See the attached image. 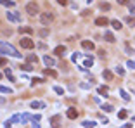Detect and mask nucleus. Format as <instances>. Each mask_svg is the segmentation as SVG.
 Listing matches in <instances>:
<instances>
[{"instance_id":"f257e3e1","label":"nucleus","mask_w":135,"mask_h":128,"mask_svg":"<svg viewBox=\"0 0 135 128\" xmlns=\"http://www.w3.org/2000/svg\"><path fill=\"white\" fill-rule=\"evenodd\" d=\"M0 54H7V56H12V57H21L19 50L7 42H0Z\"/></svg>"},{"instance_id":"f03ea898","label":"nucleus","mask_w":135,"mask_h":128,"mask_svg":"<svg viewBox=\"0 0 135 128\" xmlns=\"http://www.w3.org/2000/svg\"><path fill=\"white\" fill-rule=\"evenodd\" d=\"M52 21H54V14H52V12H42V14H40V23H42L43 26H48Z\"/></svg>"},{"instance_id":"7ed1b4c3","label":"nucleus","mask_w":135,"mask_h":128,"mask_svg":"<svg viewBox=\"0 0 135 128\" xmlns=\"http://www.w3.org/2000/svg\"><path fill=\"white\" fill-rule=\"evenodd\" d=\"M29 119H33L31 114H16V116H12L10 123H26V121H29Z\"/></svg>"},{"instance_id":"20e7f679","label":"nucleus","mask_w":135,"mask_h":128,"mask_svg":"<svg viewBox=\"0 0 135 128\" xmlns=\"http://www.w3.org/2000/svg\"><path fill=\"white\" fill-rule=\"evenodd\" d=\"M19 42H21V47H23V49H33V47H35V42L31 38H28V36L21 38Z\"/></svg>"},{"instance_id":"39448f33","label":"nucleus","mask_w":135,"mask_h":128,"mask_svg":"<svg viewBox=\"0 0 135 128\" xmlns=\"http://www.w3.org/2000/svg\"><path fill=\"white\" fill-rule=\"evenodd\" d=\"M26 12H28L29 16H35V14H38V5L35 4V2H29L28 5H26Z\"/></svg>"},{"instance_id":"423d86ee","label":"nucleus","mask_w":135,"mask_h":128,"mask_svg":"<svg viewBox=\"0 0 135 128\" xmlns=\"http://www.w3.org/2000/svg\"><path fill=\"white\" fill-rule=\"evenodd\" d=\"M61 116H59V114H56V116H52V118H50V126L52 128H59L61 126Z\"/></svg>"},{"instance_id":"0eeeda50","label":"nucleus","mask_w":135,"mask_h":128,"mask_svg":"<svg viewBox=\"0 0 135 128\" xmlns=\"http://www.w3.org/2000/svg\"><path fill=\"white\" fill-rule=\"evenodd\" d=\"M66 116L69 119H76L78 118V111H76V107H69L68 109V113H66Z\"/></svg>"},{"instance_id":"6e6552de","label":"nucleus","mask_w":135,"mask_h":128,"mask_svg":"<svg viewBox=\"0 0 135 128\" xmlns=\"http://www.w3.org/2000/svg\"><path fill=\"white\" fill-rule=\"evenodd\" d=\"M107 24H109V19H107V17H97L95 19V26H102V28H104Z\"/></svg>"},{"instance_id":"1a4fd4ad","label":"nucleus","mask_w":135,"mask_h":128,"mask_svg":"<svg viewBox=\"0 0 135 128\" xmlns=\"http://www.w3.org/2000/svg\"><path fill=\"white\" fill-rule=\"evenodd\" d=\"M81 47L85 50H94V42H90V40H81Z\"/></svg>"},{"instance_id":"9d476101","label":"nucleus","mask_w":135,"mask_h":128,"mask_svg":"<svg viewBox=\"0 0 135 128\" xmlns=\"http://www.w3.org/2000/svg\"><path fill=\"white\" fill-rule=\"evenodd\" d=\"M43 62H45V66H50V68H52V66H56V61L52 59V57H50V56H43Z\"/></svg>"},{"instance_id":"9b49d317","label":"nucleus","mask_w":135,"mask_h":128,"mask_svg":"<svg viewBox=\"0 0 135 128\" xmlns=\"http://www.w3.org/2000/svg\"><path fill=\"white\" fill-rule=\"evenodd\" d=\"M7 19H9V21H12V23H19V21H21V17L18 16V14H14V12H7Z\"/></svg>"},{"instance_id":"f8f14e48","label":"nucleus","mask_w":135,"mask_h":128,"mask_svg":"<svg viewBox=\"0 0 135 128\" xmlns=\"http://www.w3.org/2000/svg\"><path fill=\"white\" fill-rule=\"evenodd\" d=\"M19 33H24V35H31V33H33V28H31V26H19Z\"/></svg>"},{"instance_id":"ddd939ff","label":"nucleus","mask_w":135,"mask_h":128,"mask_svg":"<svg viewBox=\"0 0 135 128\" xmlns=\"http://www.w3.org/2000/svg\"><path fill=\"white\" fill-rule=\"evenodd\" d=\"M43 107H45L43 102H38V100H33L31 102V109H43Z\"/></svg>"},{"instance_id":"4468645a","label":"nucleus","mask_w":135,"mask_h":128,"mask_svg":"<svg viewBox=\"0 0 135 128\" xmlns=\"http://www.w3.org/2000/svg\"><path fill=\"white\" fill-rule=\"evenodd\" d=\"M97 92H99V95H102V97H107V94H109V88H107V87H99V88H97Z\"/></svg>"},{"instance_id":"2eb2a0df","label":"nucleus","mask_w":135,"mask_h":128,"mask_svg":"<svg viewBox=\"0 0 135 128\" xmlns=\"http://www.w3.org/2000/svg\"><path fill=\"white\" fill-rule=\"evenodd\" d=\"M64 52H66V47H64V45H59V47H56V50H54V54H57V56H64Z\"/></svg>"},{"instance_id":"dca6fc26","label":"nucleus","mask_w":135,"mask_h":128,"mask_svg":"<svg viewBox=\"0 0 135 128\" xmlns=\"http://www.w3.org/2000/svg\"><path fill=\"white\" fill-rule=\"evenodd\" d=\"M104 38H106L107 42H111V43H113V42H114V35H113L111 31H104Z\"/></svg>"},{"instance_id":"f3484780","label":"nucleus","mask_w":135,"mask_h":128,"mask_svg":"<svg viewBox=\"0 0 135 128\" xmlns=\"http://www.w3.org/2000/svg\"><path fill=\"white\" fill-rule=\"evenodd\" d=\"M26 61L31 62V64H37V62H38V57H37V56H33V54H29V56H26Z\"/></svg>"},{"instance_id":"a211bd4d","label":"nucleus","mask_w":135,"mask_h":128,"mask_svg":"<svg viewBox=\"0 0 135 128\" xmlns=\"http://www.w3.org/2000/svg\"><path fill=\"white\" fill-rule=\"evenodd\" d=\"M111 26H113L114 30H121V28H123V24H121V23H120V21H118V19L111 21Z\"/></svg>"},{"instance_id":"6ab92c4d","label":"nucleus","mask_w":135,"mask_h":128,"mask_svg":"<svg viewBox=\"0 0 135 128\" xmlns=\"http://www.w3.org/2000/svg\"><path fill=\"white\" fill-rule=\"evenodd\" d=\"M102 76H104V78H106L107 81H111V80H113V73H111L109 69H104V73H102Z\"/></svg>"},{"instance_id":"aec40b11","label":"nucleus","mask_w":135,"mask_h":128,"mask_svg":"<svg viewBox=\"0 0 135 128\" xmlns=\"http://www.w3.org/2000/svg\"><path fill=\"white\" fill-rule=\"evenodd\" d=\"M43 73H45V75H47V76H50V78H56V76H57V73H56V71H54V69H45V71H43Z\"/></svg>"},{"instance_id":"412c9836","label":"nucleus","mask_w":135,"mask_h":128,"mask_svg":"<svg viewBox=\"0 0 135 128\" xmlns=\"http://www.w3.org/2000/svg\"><path fill=\"white\" fill-rule=\"evenodd\" d=\"M118 118H120V119H126V118H128V111H125V109H121V111L118 113Z\"/></svg>"},{"instance_id":"4be33fe9","label":"nucleus","mask_w":135,"mask_h":128,"mask_svg":"<svg viewBox=\"0 0 135 128\" xmlns=\"http://www.w3.org/2000/svg\"><path fill=\"white\" fill-rule=\"evenodd\" d=\"M92 64H94V59H92V57H87L85 62H83V68H90Z\"/></svg>"},{"instance_id":"5701e85b","label":"nucleus","mask_w":135,"mask_h":128,"mask_svg":"<svg viewBox=\"0 0 135 128\" xmlns=\"http://www.w3.org/2000/svg\"><path fill=\"white\" fill-rule=\"evenodd\" d=\"M120 95H121V99H123V100H130V95H128L123 88H120Z\"/></svg>"},{"instance_id":"b1692460","label":"nucleus","mask_w":135,"mask_h":128,"mask_svg":"<svg viewBox=\"0 0 135 128\" xmlns=\"http://www.w3.org/2000/svg\"><path fill=\"white\" fill-rule=\"evenodd\" d=\"M0 92H2V94H12V88H9V87H4V85H0Z\"/></svg>"},{"instance_id":"393cba45","label":"nucleus","mask_w":135,"mask_h":128,"mask_svg":"<svg viewBox=\"0 0 135 128\" xmlns=\"http://www.w3.org/2000/svg\"><path fill=\"white\" fill-rule=\"evenodd\" d=\"M0 4H2V5H5V7H12V5H14V2H12V0H0Z\"/></svg>"},{"instance_id":"a878e982","label":"nucleus","mask_w":135,"mask_h":128,"mask_svg":"<svg viewBox=\"0 0 135 128\" xmlns=\"http://www.w3.org/2000/svg\"><path fill=\"white\" fill-rule=\"evenodd\" d=\"M19 68L23 69V71H31V69H33V66H31V64H21Z\"/></svg>"},{"instance_id":"bb28decb","label":"nucleus","mask_w":135,"mask_h":128,"mask_svg":"<svg viewBox=\"0 0 135 128\" xmlns=\"http://www.w3.org/2000/svg\"><path fill=\"white\" fill-rule=\"evenodd\" d=\"M102 109H104V111H106V113H111V111H113V106H111V104H102Z\"/></svg>"},{"instance_id":"cd10ccee","label":"nucleus","mask_w":135,"mask_h":128,"mask_svg":"<svg viewBox=\"0 0 135 128\" xmlns=\"http://www.w3.org/2000/svg\"><path fill=\"white\" fill-rule=\"evenodd\" d=\"M125 23L128 24V26H135V17H126Z\"/></svg>"},{"instance_id":"c85d7f7f","label":"nucleus","mask_w":135,"mask_h":128,"mask_svg":"<svg viewBox=\"0 0 135 128\" xmlns=\"http://www.w3.org/2000/svg\"><path fill=\"white\" fill-rule=\"evenodd\" d=\"M114 71L118 73V75H120V76H123V75H125V69L121 68V66H116V68H114Z\"/></svg>"},{"instance_id":"c756f323","label":"nucleus","mask_w":135,"mask_h":128,"mask_svg":"<svg viewBox=\"0 0 135 128\" xmlns=\"http://www.w3.org/2000/svg\"><path fill=\"white\" fill-rule=\"evenodd\" d=\"M83 126H85V128H94V126H95V123H94V121H83Z\"/></svg>"},{"instance_id":"7c9ffc66","label":"nucleus","mask_w":135,"mask_h":128,"mask_svg":"<svg viewBox=\"0 0 135 128\" xmlns=\"http://www.w3.org/2000/svg\"><path fill=\"white\" fill-rule=\"evenodd\" d=\"M38 35L45 38V36H48V30H47V28H43V30H40V31H38Z\"/></svg>"},{"instance_id":"2f4dec72","label":"nucleus","mask_w":135,"mask_h":128,"mask_svg":"<svg viewBox=\"0 0 135 128\" xmlns=\"http://www.w3.org/2000/svg\"><path fill=\"white\" fill-rule=\"evenodd\" d=\"M54 92H56V94H59V95H64V90L61 88V87H54Z\"/></svg>"},{"instance_id":"473e14b6","label":"nucleus","mask_w":135,"mask_h":128,"mask_svg":"<svg viewBox=\"0 0 135 128\" xmlns=\"http://www.w3.org/2000/svg\"><path fill=\"white\" fill-rule=\"evenodd\" d=\"M35 83H43V80H42V78H33V80H31V85L35 87Z\"/></svg>"},{"instance_id":"72a5a7b5","label":"nucleus","mask_w":135,"mask_h":128,"mask_svg":"<svg viewBox=\"0 0 135 128\" xmlns=\"http://www.w3.org/2000/svg\"><path fill=\"white\" fill-rule=\"evenodd\" d=\"M100 9H102V10H109V9H111V5H109V4H100Z\"/></svg>"},{"instance_id":"f704fd0d","label":"nucleus","mask_w":135,"mask_h":128,"mask_svg":"<svg viewBox=\"0 0 135 128\" xmlns=\"http://www.w3.org/2000/svg\"><path fill=\"white\" fill-rule=\"evenodd\" d=\"M126 66H128L130 69H135V62H133V61H128V62H126Z\"/></svg>"},{"instance_id":"c9c22d12","label":"nucleus","mask_w":135,"mask_h":128,"mask_svg":"<svg viewBox=\"0 0 135 128\" xmlns=\"http://www.w3.org/2000/svg\"><path fill=\"white\" fill-rule=\"evenodd\" d=\"M80 87H81V88H85V90L90 88V85H88V83H80Z\"/></svg>"},{"instance_id":"e433bc0d","label":"nucleus","mask_w":135,"mask_h":128,"mask_svg":"<svg viewBox=\"0 0 135 128\" xmlns=\"http://www.w3.org/2000/svg\"><path fill=\"white\" fill-rule=\"evenodd\" d=\"M128 9H130V12H133V10H135V4L130 2V4H128Z\"/></svg>"},{"instance_id":"4c0bfd02","label":"nucleus","mask_w":135,"mask_h":128,"mask_svg":"<svg viewBox=\"0 0 135 128\" xmlns=\"http://www.w3.org/2000/svg\"><path fill=\"white\" fill-rule=\"evenodd\" d=\"M0 66H7V61L4 59V57H0Z\"/></svg>"},{"instance_id":"58836bf2","label":"nucleus","mask_w":135,"mask_h":128,"mask_svg":"<svg viewBox=\"0 0 135 128\" xmlns=\"http://www.w3.org/2000/svg\"><path fill=\"white\" fill-rule=\"evenodd\" d=\"M10 125H12V123H10V119H9V121L4 123V128H10Z\"/></svg>"},{"instance_id":"ea45409f","label":"nucleus","mask_w":135,"mask_h":128,"mask_svg":"<svg viewBox=\"0 0 135 128\" xmlns=\"http://www.w3.org/2000/svg\"><path fill=\"white\" fill-rule=\"evenodd\" d=\"M118 4L120 5H125V4H128V0H118Z\"/></svg>"},{"instance_id":"a19ab883","label":"nucleus","mask_w":135,"mask_h":128,"mask_svg":"<svg viewBox=\"0 0 135 128\" xmlns=\"http://www.w3.org/2000/svg\"><path fill=\"white\" fill-rule=\"evenodd\" d=\"M57 4H61V5H66L68 0H57Z\"/></svg>"},{"instance_id":"79ce46f5","label":"nucleus","mask_w":135,"mask_h":128,"mask_svg":"<svg viewBox=\"0 0 135 128\" xmlns=\"http://www.w3.org/2000/svg\"><path fill=\"white\" fill-rule=\"evenodd\" d=\"M120 128H132V125H130V123H126V125H123V126H120Z\"/></svg>"},{"instance_id":"37998d69","label":"nucleus","mask_w":135,"mask_h":128,"mask_svg":"<svg viewBox=\"0 0 135 128\" xmlns=\"http://www.w3.org/2000/svg\"><path fill=\"white\" fill-rule=\"evenodd\" d=\"M31 123H33V128H40V125H38V123H35V121H31Z\"/></svg>"},{"instance_id":"c03bdc74","label":"nucleus","mask_w":135,"mask_h":128,"mask_svg":"<svg viewBox=\"0 0 135 128\" xmlns=\"http://www.w3.org/2000/svg\"><path fill=\"white\" fill-rule=\"evenodd\" d=\"M87 2H88V4H90V2H92V0H87Z\"/></svg>"}]
</instances>
